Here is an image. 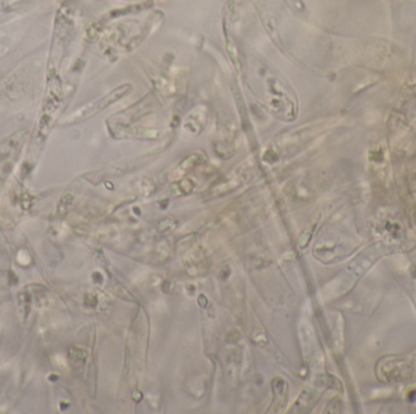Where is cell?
I'll return each instance as SVG.
<instances>
[{"label":"cell","mask_w":416,"mask_h":414,"mask_svg":"<svg viewBox=\"0 0 416 414\" xmlns=\"http://www.w3.org/2000/svg\"><path fill=\"white\" fill-rule=\"evenodd\" d=\"M273 391H274L276 408L283 407L287 400V384L281 378L274 379V381H273Z\"/></svg>","instance_id":"6da1fadb"}]
</instances>
